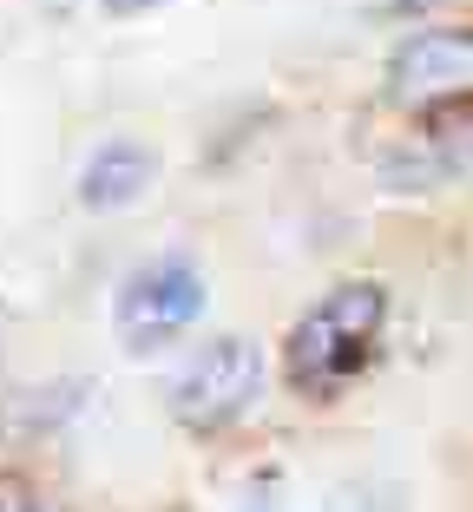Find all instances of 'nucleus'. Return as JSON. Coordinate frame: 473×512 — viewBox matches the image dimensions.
<instances>
[{"mask_svg": "<svg viewBox=\"0 0 473 512\" xmlns=\"http://www.w3.org/2000/svg\"><path fill=\"white\" fill-rule=\"evenodd\" d=\"M263 394V355L250 335H217L191 362L171 375V421L184 434H224L230 421H244L250 401Z\"/></svg>", "mask_w": 473, "mask_h": 512, "instance_id": "obj_2", "label": "nucleus"}, {"mask_svg": "<svg viewBox=\"0 0 473 512\" xmlns=\"http://www.w3.org/2000/svg\"><path fill=\"white\" fill-rule=\"evenodd\" d=\"M152 178H158L152 145L106 138V145L86 158V171H79V204H86V211H125V204H138V197L152 191Z\"/></svg>", "mask_w": 473, "mask_h": 512, "instance_id": "obj_5", "label": "nucleus"}, {"mask_svg": "<svg viewBox=\"0 0 473 512\" xmlns=\"http://www.w3.org/2000/svg\"><path fill=\"white\" fill-rule=\"evenodd\" d=\"M204 316V276L191 256H152L138 263L119 283V302H112V329L132 355L145 348H165L171 335H184Z\"/></svg>", "mask_w": 473, "mask_h": 512, "instance_id": "obj_3", "label": "nucleus"}, {"mask_svg": "<svg viewBox=\"0 0 473 512\" xmlns=\"http://www.w3.org/2000/svg\"><path fill=\"white\" fill-rule=\"evenodd\" d=\"M112 14H145V7H158V0H106Z\"/></svg>", "mask_w": 473, "mask_h": 512, "instance_id": "obj_7", "label": "nucleus"}, {"mask_svg": "<svg viewBox=\"0 0 473 512\" xmlns=\"http://www.w3.org/2000/svg\"><path fill=\"white\" fill-rule=\"evenodd\" d=\"M382 329H388V289L375 276H349V283L322 289L303 316H296L290 342H283L290 388L303 401H336L382 355Z\"/></svg>", "mask_w": 473, "mask_h": 512, "instance_id": "obj_1", "label": "nucleus"}, {"mask_svg": "<svg viewBox=\"0 0 473 512\" xmlns=\"http://www.w3.org/2000/svg\"><path fill=\"white\" fill-rule=\"evenodd\" d=\"M388 99L401 112H447L473 99V27H421L388 53Z\"/></svg>", "mask_w": 473, "mask_h": 512, "instance_id": "obj_4", "label": "nucleus"}, {"mask_svg": "<svg viewBox=\"0 0 473 512\" xmlns=\"http://www.w3.org/2000/svg\"><path fill=\"white\" fill-rule=\"evenodd\" d=\"M0 512H40V499H33V486H27V480L0 473Z\"/></svg>", "mask_w": 473, "mask_h": 512, "instance_id": "obj_6", "label": "nucleus"}]
</instances>
